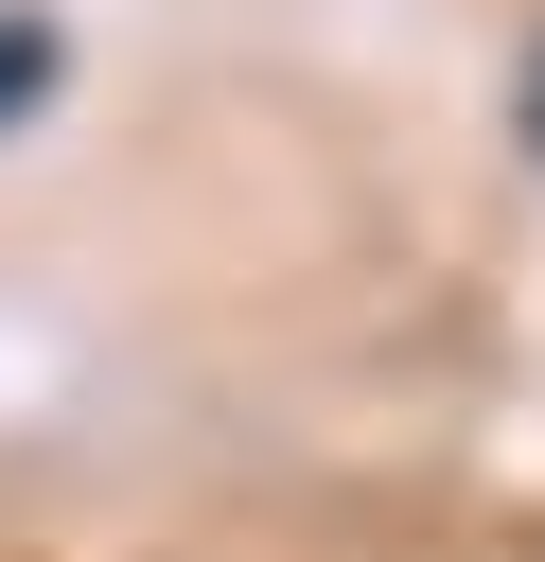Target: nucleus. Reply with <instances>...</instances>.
<instances>
[{
  "label": "nucleus",
  "instance_id": "nucleus-2",
  "mask_svg": "<svg viewBox=\"0 0 545 562\" xmlns=\"http://www.w3.org/2000/svg\"><path fill=\"white\" fill-rule=\"evenodd\" d=\"M527 140H545V53H527Z\"/></svg>",
  "mask_w": 545,
  "mask_h": 562
},
{
  "label": "nucleus",
  "instance_id": "nucleus-1",
  "mask_svg": "<svg viewBox=\"0 0 545 562\" xmlns=\"http://www.w3.org/2000/svg\"><path fill=\"white\" fill-rule=\"evenodd\" d=\"M35 88H53V35H35V18H0V123H18Z\"/></svg>",
  "mask_w": 545,
  "mask_h": 562
}]
</instances>
